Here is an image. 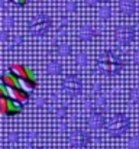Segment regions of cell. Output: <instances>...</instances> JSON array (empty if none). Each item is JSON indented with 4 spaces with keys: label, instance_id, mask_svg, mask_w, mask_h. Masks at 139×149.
Masks as SVG:
<instances>
[{
    "label": "cell",
    "instance_id": "cell-11",
    "mask_svg": "<svg viewBox=\"0 0 139 149\" xmlns=\"http://www.w3.org/2000/svg\"><path fill=\"white\" fill-rule=\"evenodd\" d=\"M94 36H96V31L93 29V26H90V25H84L78 31V38L83 39V41H90Z\"/></svg>",
    "mask_w": 139,
    "mask_h": 149
},
{
    "label": "cell",
    "instance_id": "cell-22",
    "mask_svg": "<svg viewBox=\"0 0 139 149\" xmlns=\"http://www.w3.org/2000/svg\"><path fill=\"white\" fill-rule=\"evenodd\" d=\"M133 61H135V64H139V51H136V54L133 56Z\"/></svg>",
    "mask_w": 139,
    "mask_h": 149
},
{
    "label": "cell",
    "instance_id": "cell-10",
    "mask_svg": "<svg viewBox=\"0 0 139 149\" xmlns=\"http://www.w3.org/2000/svg\"><path fill=\"white\" fill-rule=\"evenodd\" d=\"M119 7H120V12H122L125 16H132V15L135 13L136 4H135L133 0H120Z\"/></svg>",
    "mask_w": 139,
    "mask_h": 149
},
{
    "label": "cell",
    "instance_id": "cell-5",
    "mask_svg": "<svg viewBox=\"0 0 139 149\" xmlns=\"http://www.w3.org/2000/svg\"><path fill=\"white\" fill-rule=\"evenodd\" d=\"M62 88H64V93L68 96V97H77L81 90H83V86H81V80L74 75V74H70L64 78L62 81Z\"/></svg>",
    "mask_w": 139,
    "mask_h": 149
},
{
    "label": "cell",
    "instance_id": "cell-17",
    "mask_svg": "<svg viewBox=\"0 0 139 149\" xmlns=\"http://www.w3.org/2000/svg\"><path fill=\"white\" fill-rule=\"evenodd\" d=\"M131 100H132L133 103H138L139 104V88H133V90L131 91Z\"/></svg>",
    "mask_w": 139,
    "mask_h": 149
},
{
    "label": "cell",
    "instance_id": "cell-3",
    "mask_svg": "<svg viewBox=\"0 0 139 149\" xmlns=\"http://www.w3.org/2000/svg\"><path fill=\"white\" fill-rule=\"evenodd\" d=\"M9 71L12 74H15L16 77H19L20 80L26 81L34 88H36V78H35V75H34V72L29 67H26L23 64H13V65L9 67Z\"/></svg>",
    "mask_w": 139,
    "mask_h": 149
},
{
    "label": "cell",
    "instance_id": "cell-4",
    "mask_svg": "<svg viewBox=\"0 0 139 149\" xmlns=\"http://www.w3.org/2000/svg\"><path fill=\"white\" fill-rule=\"evenodd\" d=\"M49 26H51L49 17H46L45 15H42V13L36 15L29 23V33L34 35V36H42L49 29Z\"/></svg>",
    "mask_w": 139,
    "mask_h": 149
},
{
    "label": "cell",
    "instance_id": "cell-2",
    "mask_svg": "<svg viewBox=\"0 0 139 149\" xmlns=\"http://www.w3.org/2000/svg\"><path fill=\"white\" fill-rule=\"evenodd\" d=\"M129 127V119L126 114L123 113H117L115 116H112L107 122V130L112 136H120L126 132V129Z\"/></svg>",
    "mask_w": 139,
    "mask_h": 149
},
{
    "label": "cell",
    "instance_id": "cell-12",
    "mask_svg": "<svg viewBox=\"0 0 139 149\" xmlns=\"http://www.w3.org/2000/svg\"><path fill=\"white\" fill-rule=\"evenodd\" d=\"M89 126L92 129H100L103 125H104V117L101 113H93L92 116L89 117Z\"/></svg>",
    "mask_w": 139,
    "mask_h": 149
},
{
    "label": "cell",
    "instance_id": "cell-15",
    "mask_svg": "<svg viewBox=\"0 0 139 149\" xmlns=\"http://www.w3.org/2000/svg\"><path fill=\"white\" fill-rule=\"evenodd\" d=\"M110 13H112V9H110V6H109V4L101 6V7H100V10H98V15H100V17H101V19H109V17H110Z\"/></svg>",
    "mask_w": 139,
    "mask_h": 149
},
{
    "label": "cell",
    "instance_id": "cell-16",
    "mask_svg": "<svg viewBox=\"0 0 139 149\" xmlns=\"http://www.w3.org/2000/svg\"><path fill=\"white\" fill-rule=\"evenodd\" d=\"M70 52H71V47H70L68 44H61V45L58 47V54H59V55H64V56H65V55H68Z\"/></svg>",
    "mask_w": 139,
    "mask_h": 149
},
{
    "label": "cell",
    "instance_id": "cell-7",
    "mask_svg": "<svg viewBox=\"0 0 139 149\" xmlns=\"http://www.w3.org/2000/svg\"><path fill=\"white\" fill-rule=\"evenodd\" d=\"M1 84H6V86H10V87L23 90V91H26V93H29V94L35 90L32 86H29L26 81L20 80L19 77H16V75L12 74L10 71H9V72H4V74L1 75Z\"/></svg>",
    "mask_w": 139,
    "mask_h": 149
},
{
    "label": "cell",
    "instance_id": "cell-6",
    "mask_svg": "<svg viewBox=\"0 0 139 149\" xmlns=\"http://www.w3.org/2000/svg\"><path fill=\"white\" fill-rule=\"evenodd\" d=\"M22 110L23 109H22L20 103L9 99L4 94L0 96V111L3 116H16V114H20Z\"/></svg>",
    "mask_w": 139,
    "mask_h": 149
},
{
    "label": "cell",
    "instance_id": "cell-21",
    "mask_svg": "<svg viewBox=\"0 0 139 149\" xmlns=\"http://www.w3.org/2000/svg\"><path fill=\"white\" fill-rule=\"evenodd\" d=\"M16 4H19V6H25L26 3H28V0H13Z\"/></svg>",
    "mask_w": 139,
    "mask_h": 149
},
{
    "label": "cell",
    "instance_id": "cell-20",
    "mask_svg": "<svg viewBox=\"0 0 139 149\" xmlns=\"http://www.w3.org/2000/svg\"><path fill=\"white\" fill-rule=\"evenodd\" d=\"M101 0H86V3L89 4V6H94V4H97V3H100Z\"/></svg>",
    "mask_w": 139,
    "mask_h": 149
},
{
    "label": "cell",
    "instance_id": "cell-13",
    "mask_svg": "<svg viewBox=\"0 0 139 149\" xmlns=\"http://www.w3.org/2000/svg\"><path fill=\"white\" fill-rule=\"evenodd\" d=\"M89 141L87 135L83 132V130H75L73 135H71V142L77 146H81V145H86V142Z\"/></svg>",
    "mask_w": 139,
    "mask_h": 149
},
{
    "label": "cell",
    "instance_id": "cell-18",
    "mask_svg": "<svg viewBox=\"0 0 139 149\" xmlns=\"http://www.w3.org/2000/svg\"><path fill=\"white\" fill-rule=\"evenodd\" d=\"M77 62H78V65L84 67V65L87 64V56H86V54H80V55L77 56Z\"/></svg>",
    "mask_w": 139,
    "mask_h": 149
},
{
    "label": "cell",
    "instance_id": "cell-9",
    "mask_svg": "<svg viewBox=\"0 0 139 149\" xmlns=\"http://www.w3.org/2000/svg\"><path fill=\"white\" fill-rule=\"evenodd\" d=\"M115 36H116V41L120 45H129L135 38V28L129 26V25H122L116 29Z\"/></svg>",
    "mask_w": 139,
    "mask_h": 149
},
{
    "label": "cell",
    "instance_id": "cell-1",
    "mask_svg": "<svg viewBox=\"0 0 139 149\" xmlns=\"http://www.w3.org/2000/svg\"><path fill=\"white\" fill-rule=\"evenodd\" d=\"M97 67L103 74L107 75H116L120 72L122 70V61L120 58L113 52V51H104L100 54L98 61H97Z\"/></svg>",
    "mask_w": 139,
    "mask_h": 149
},
{
    "label": "cell",
    "instance_id": "cell-8",
    "mask_svg": "<svg viewBox=\"0 0 139 149\" xmlns=\"http://www.w3.org/2000/svg\"><path fill=\"white\" fill-rule=\"evenodd\" d=\"M0 88H1V94L7 96L9 99L15 100L17 103H26L29 100V93L23 91V90H19V88H15V87H10V86H6V84H0Z\"/></svg>",
    "mask_w": 139,
    "mask_h": 149
},
{
    "label": "cell",
    "instance_id": "cell-19",
    "mask_svg": "<svg viewBox=\"0 0 139 149\" xmlns=\"http://www.w3.org/2000/svg\"><path fill=\"white\" fill-rule=\"evenodd\" d=\"M131 146H132V148H136V146H139V138H133V139L131 141Z\"/></svg>",
    "mask_w": 139,
    "mask_h": 149
},
{
    "label": "cell",
    "instance_id": "cell-14",
    "mask_svg": "<svg viewBox=\"0 0 139 149\" xmlns=\"http://www.w3.org/2000/svg\"><path fill=\"white\" fill-rule=\"evenodd\" d=\"M61 71H62V65H61L58 61H51V62L48 64V72H49V74L57 75V74H59Z\"/></svg>",
    "mask_w": 139,
    "mask_h": 149
}]
</instances>
